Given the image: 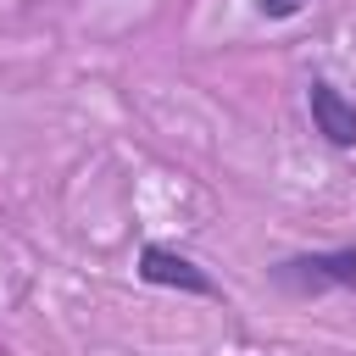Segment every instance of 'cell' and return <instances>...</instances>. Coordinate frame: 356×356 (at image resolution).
<instances>
[{"label": "cell", "mask_w": 356, "mask_h": 356, "mask_svg": "<svg viewBox=\"0 0 356 356\" xmlns=\"http://www.w3.org/2000/svg\"><path fill=\"white\" fill-rule=\"evenodd\" d=\"M300 6H306V0H256V11H261V17H273V22H284V17H295Z\"/></svg>", "instance_id": "4"}, {"label": "cell", "mask_w": 356, "mask_h": 356, "mask_svg": "<svg viewBox=\"0 0 356 356\" xmlns=\"http://www.w3.org/2000/svg\"><path fill=\"white\" fill-rule=\"evenodd\" d=\"M306 111H312V128H317L334 150H350V145H356V100H345L334 83L312 78V83H306Z\"/></svg>", "instance_id": "2"}, {"label": "cell", "mask_w": 356, "mask_h": 356, "mask_svg": "<svg viewBox=\"0 0 356 356\" xmlns=\"http://www.w3.org/2000/svg\"><path fill=\"white\" fill-rule=\"evenodd\" d=\"M139 278H145V284H156V289L217 295V284H211L189 256H178V250H167V245H145V250H139Z\"/></svg>", "instance_id": "3"}, {"label": "cell", "mask_w": 356, "mask_h": 356, "mask_svg": "<svg viewBox=\"0 0 356 356\" xmlns=\"http://www.w3.org/2000/svg\"><path fill=\"white\" fill-rule=\"evenodd\" d=\"M273 284L289 295H328V289H356V245L345 250H306L284 256L273 267Z\"/></svg>", "instance_id": "1"}]
</instances>
